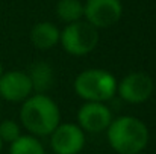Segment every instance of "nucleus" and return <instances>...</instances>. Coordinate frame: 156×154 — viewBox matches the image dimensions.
I'll use <instances>...</instances> for the list:
<instances>
[{"mask_svg": "<svg viewBox=\"0 0 156 154\" xmlns=\"http://www.w3.org/2000/svg\"><path fill=\"white\" fill-rule=\"evenodd\" d=\"M20 119L26 130L35 136H47L59 125L61 112L58 104L44 94H35L23 103Z\"/></svg>", "mask_w": 156, "mask_h": 154, "instance_id": "f257e3e1", "label": "nucleus"}, {"mask_svg": "<svg viewBox=\"0 0 156 154\" xmlns=\"http://www.w3.org/2000/svg\"><path fill=\"white\" fill-rule=\"evenodd\" d=\"M106 133L109 145L118 154H140L149 142L147 125L135 116L112 119Z\"/></svg>", "mask_w": 156, "mask_h": 154, "instance_id": "f03ea898", "label": "nucleus"}, {"mask_svg": "<svg viewBox=\"0 0 156 154\" xmlns=\"http://www.w3.org/2000/svg\"><path fill=\"white\" fill-rule=\"evenodd\" d=\"M74 91L87 101L105 103L115 95L117 80L111 73L100 68L85 70L76 77Z\"/></svg>", "mask_w": 156, "mask_h": 154, "instance_id": "7ed1b4c3", "label": "nucleus"}, {"mask_svg": "<svg viewBox=\"0 0 156 154\" xmlns=\"http://www.w3.org/2000/svg\"><path fill=\"white\" fill-rule=\"evenodd\" d=\"M62 49L73 56H85L94 50L99 43V32L88 21H74L61 32Z\"/></svg>", "mask_w": 156, "mask_h": 154, "instance_id": "20e7f679", "label": "nucleus"}, {"mask_svg": "<svg viewBox=\"0 0 156 154\" xmlns=\"http://www.w3.org/2000/svg\"><path fill=\"white\" fill-rule=\"evenodd\" d=\"M123 12L120 0H87L83 5V17L96 29L114 26Z\"/></svg>", "mask_w": 156, "mask_h": 154, "instance_id": "39448f33", "label": "nucleus"}, {"mask_svg": "<svg viewBox=\"0 0 156 154\" xmlns=\"http://www.w3.org/2000/svg\"><path fill=\"white\" fill-rule=\"evenodd\" d=\"M50 147L56 154H79L85 147V132L77 124H59L50 133Z\"/></svg>", "mask_w": 156, "mask_h": 154, "instance_id": "423d86ee", "label": "nucleus"}, {"mask_svg": "<svg viewBox=\"0 0 156 154\" xmlns=\"http://www.w3.org/2000/svg\"><path fill=\"white\" fill-rule=\"evenodd\" d=\"M153 89V79L146 73H130L118 83L120 98L130 104H140L149 100Z\"/></svg>", "mask_w": 156, "mask_h": 154, "instance_id": "0eeeda50", "label": "nucleus"}, {"mask_svg": "<svg viewBox=\"0 0 156 154\" xmlns=\"http://www.w3.org/2000/svg\"><path fill=\"white\" fill-rule=\"evenodd\" d=\"M77 122L83 132L102 133L112 122V112L105 103L87 101L77 112Z\"/></svg>", "mask_w": 156, "mask_h": 154, "instance_id": "6e6552de", "label": "nucleus"}, {"mask_svg": "<svg viewBox=\"0 0 156 154\" xmlns=\"http://www.w3.org/2000/svg\"><path fill=\"white\" fill-rule=\"evenodd\" d=\"M32 83L27 73L8 71L0 77V97L8 101H23L32 94Z\"/></svg>", "mask_w": 156, "mask_h": 154, "instance_id": "1a4fd4ad", "label": "nucleus"}, {"mask_svg": "<svg viewBox=\"0 0 156 154\" xmlns=\"http://www.w3.org/2000/svg\"><path fill=\"white\" fill-rule=\"evenodd\" d=\"M61 32L59 29L49 21L38 23L30 30V41L40 50H50L59 43Z\"/></svg>", "mask_w": 156, "mask_h": 154, "instance_id": "9d476101", "label": "nucleus"}, {"mask_svg": "<svg viewBox=\"0 0 156 154\" xmlns=\"http://www.w3.org/2000/svg\"><path fill=\"white\" fill-rule=\"evenodd\" d=\"M30 83H32V89L43 94L46 92L53 83V68L47 62H35L29 73H27Z\"/></svg>", "mask_w": 156, "mask_h": 154, "instance_id": "9b49d317", "label": "nucleus"}, {"mask_svg": "<svg viewBox=\"0 0 156 154\" xmlns=\"http://www.w3.org/2000/svg\"><path fill=\"white\" fill-rule=\"evenodd\" d=\"M56 14L62 21L70 24L83 17V5L80 0H59L56 5Z\"/></svg>", "mask_w": 156, "mask_h": 154, "instance_id": "f8f14e48", "label": "nucleus"}, {"mask_svg": "<svg viewBox=\"0 0 156 154\" xmlns=\"http://www.w3.org/2000/svg\"><path fill=\"white\" fill-rule=\"evenodd\" d=\"M11 154H46L43 144L35 136H20L11 144Z\"/></svg>", "mask_w": 156, "mask_h": 154, "instance_id": "ddd939ff", "label": "nucleus"}, {"mask_svg": "<svg viewBox=\"0 0 156 154\" xmlns=\"http://www.w3.org/2000/svg\"><path fill=\"white\" fill-rule=\"evenodd\" d=\"M21 136L20 133V125L12 121V119H5L0 122V139L2 142H9L12 144L15 139Z\"/></svg>", "mask_w": 156, "mask_h": 154, "instance_id": "4468645a", "label": "nucleus"}, {"mask_svg": "<svg viewBox=\"0 0 156 154\" xmlns=\"http://www.w3.org/2000/svg\"><path fill=\"white\" fill-rule=\"evenodd\" d=\"M2 74H3V67H2V63H0V77H2Z\"/></svg>", "mask_w": 156, "mask_h": 154, "instance_id": "2eb2a0df", "label": "nucleus"}, {"mask_svg": "<svg viewBox=\"0 0 156 154\" xmlns=\"http://www.w3.org/2000/svg\"><path fill=\"white\" fill-rule=\"evenodd\" d=\"M2 148H3V142H2V139H0V151H2Z\"/></svg>", "mask_w": 156, "mask_h": 154, "instance_id": "dca6fc26", "label": "nucleus"}]
</instances>
